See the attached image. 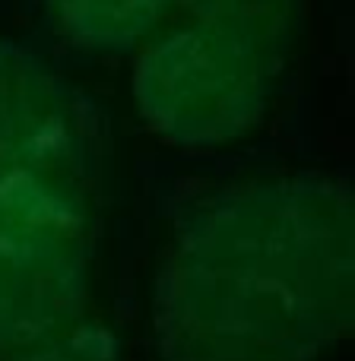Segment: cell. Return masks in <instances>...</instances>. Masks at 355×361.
Listing matches in <instances>:
<instances>
[{
  "instance_id": "obj_1",
  "label": "cell",
  "mask_w": 355,
  "mask_h": 361,
  "mask_svg": "<svg viewBox=\"0 0 355 361\" xmlns=\"http://www.w3.org/2000/svg\"><path fill=\"white\" fill-rule=\"evenodd\" d=\"M267 51L197 23L156 44L140 63L146 114L178 140H219L244 130L263 99Z\"/></svg>"
},
{
  "instance_id": "obj_3",
  "label": "cell",
  "mask_w": 355,
  "mask_h": 361,
  "mask_svg": "<svg viewBox=\"0 0 355 361\" xmlns=\"http://www.w3.org/2000/svg\"><path fill=\"white\" fill-rule=\"evenodd\" d=\"M169 4L172 0H54V10L80 38L121 48L150 32Z\"/></svg>"
},
{
  "instance_id": "obj_4",
  "label": "cell",
  "mask_w": 355,
  "mask_h": 361,
  "mask_svg": "<svg viewBox=\"0 0 355 361\" xmlns=\"http://www.w3.org/2000/svg\"><path fill=\"white\" fill-rule=\"evenodd\" d=\"M203 25L225 29L270 51L267 44L289 19V0H181Z\"/></svg>"
},
{
  "instance_id": "obj_2",
  "label": "cell",
  "mask_w": 355,
  "mask_h": 361,
  "mask_svg": "<svg viewBox=\"0 0 355 361\" xmlns=\"http://www.w3.org/2000/svg\"><path fill=\"white\" fill-rule=\"evenodd\" d=\"M64 137V105L48 70L0 44V165H32Z\"/></svg>"
}]
</instances>
